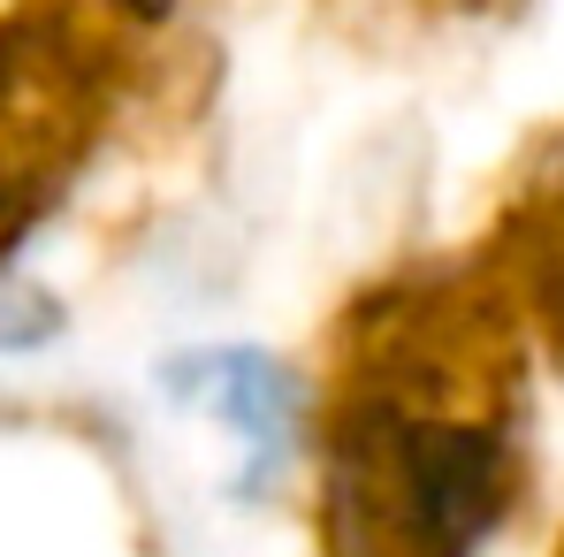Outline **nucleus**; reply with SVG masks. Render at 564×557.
Here are the masks:
<instances>
[{
    "instance_id": "1",
    "label": "nucleus",
    "mask_w": 564,
    "mask_h": 557,
    "mask_svg": "<svg viewBox=\"0 0 564 557\" xmlns=\"http://www.w3.org/2000/svg\"><path fill=\"white\" fill-rule=\"evenodd\" d=\"M161 397H169V405H198V413H214L229 436H245V451H252L245 489H268L282 465L297 459L305 389H297V374L282 367L275 352H252V344H198V352H176V360L161 367Z\"/></svg>"
},
{
    "instance_id": "2",
    "label": "nucleus",
    "mask_w": 564,
    "mask_h": 557,
    "mask_svg": "<svg viewBox=\"0 0 564 557\" xmlns=\"http://www.w3.org/2000/svg\"><path fill=\"white\" fill-rule=\"evenodd\" d=\"M54 321H62V306H54V298H39V290H15V298H0V344H8V352H31V344H46V336H54Z\"/></svg>"
}]
</instances>
